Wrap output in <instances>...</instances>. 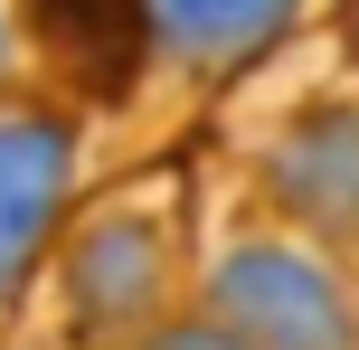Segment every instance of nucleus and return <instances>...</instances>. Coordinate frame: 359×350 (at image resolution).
Here are the masks:
<instances>
[{
    "mask_svg": "<svg viewBox=\"0 0 359 350\" xmlns=\"http://www.w3.org/2000/svg\"><path fill=\"white\" fill-rule=\"evenodd\" d=\"M38 10H48V48L86 76H114L133 57V0H38Z\"/></svg>",
    "mask_w": 359,
    "mask_h": 350,
    "instance_id": "f257e3e1",
    "label": "nucleus"
}]
</instances>
